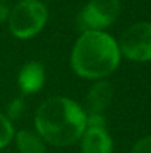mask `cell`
Segmentation results:
<instances>
[{"label": "cell", "instance_id": "5", "mask_svg": "<svg viewBox=\"0 0 151 153\" xmlns=\"http://www.w3.org/2000/svg\"><path fill=\"white\" fill-rule=\"evenodd\" d=\"M120 53L136 62L151 61V22L142 21L130 25L120 37Z\"/></svg>", "mask_w": 151, "mask_h": 153}, {"label": "cell", "instance_id": "12", "mask_svg": "<svg viewBox=\"0 0 151 153\" xmlns=\"http://www.w3.org/2000/svg\"><path fill=\"white\" fill-rule=\"evenodd\" d=\"M130 153H151V135H147L139 141H136Z\"/></svg>", "mask_w": 151, "mask_h": 153}, {"label": "cell", "instance_id": "11", "mask_svg": "<svg viewBox=\"0 0 151 153\" xmlns=\"http://www.w3.org/2000/svg\"><path fill=\"white\" fill-rule=\"evenodd\" d=\"M22 111H24V101L21 98H15V100H12L9 102V105L6 108V117L9 120L18 119L22 114Z\"/></svg>", "mask_w": 151, "mask_h": 153}, {"label": "cell", "instance_id": "10", "mask_svg": "<svg viewBox=\"0 0 151 153\" xmlns=\"http://www.w3.org/2000/svg\"><path fill=\"white\" fill-rule=\"evenodd\" d=\"M13 125L12 122L6 117V114L0 113V149L6 147L10 140L13 138Z\"/></svg>", "mask_w": 151, "mask_h": 153}, {"label": "cell", "instance_id": "7", "mask_svg": "<svg viewBox=\"0 0 151 153\" xmlns=\"http://www.w3.org/2000/svg\"><path fill=\"white\" fill-rule=\"evenodd\" d=\"M45 80H46L45 67L37 61L27 62L18 74V85L24 94L39 92L43 88Z\"/></svg>", "mask_w": 151, "mask_h": 153}, {"label": "cell", "instance_id": "13", "mask_svg": "<svg viewBox=\"0 0 151 153\" xmlns=\"http://www.w3.org/2000/svg\"><path fill=\"white\" fill-rule=\"evenodd\" d=\"M9 4H7V0H0V22L6 21L7 16H9Z\"/></svg>", "mask_w": 151, "mask_h": 153}, {"label": "cell", "instance_id": "1", "mask_svg": "<svg viewBox=\"0 0 151 153\" xmlns=\"http://www.w3.org/2000/svg\"><path fill=\"white\" fill-rule=\"evenodd\" d=\"M36 131L52 146L65 147L79 141L88 126V114L67 97H50L36 111Z\"/></svg>", "mask_w": 151, "mask_h": 153}, {"label": "cell", "instance_id": "4", "mask_svg": "<svg viewBox=\"0 0 151 153\" xmlns=\"http://www.w3.org/2000/svg\"><path fill=\"white\" fill-rule=\"evenodd\" d=\"M119 0H89L77 16V27L85 31H104L120 15Z\"/></svg>", "mask_w": 151, "mask_h": 153}, {"label": "cell", "instance_id": "2", "mask_svg": "<svg viewBox=\"0 0 151 153\" xmlns=\"http://www.w3.org/2000/svg\"><path fill=\"white\" fill-rule=\"evenodd\" d=\"M119 43L105 31H85L71 52L74 73L85 79L110 76L120 64Z\"/></svg>", "mask_w": 151, "mask_h": 153}, {"label": "cell", "instance_id": "3", "mask_svg": "<svg viewBox=\"0 0 151 153\" xmlns=\"http://www.w3.org/2000/svg\"><path fill=\"white\" fill-rule=\"evenodd\" d=\"M48 7L40 0H21L7 16L9 30L18 39H31L46 25Z\"/></svg>", "mask_w": 151, "mask_h": 153}, {"label": "cell", "instance_id": "8", "mask_svg": "<svg viewBox=\"0 0 151 153\" xmlns=\"http://www.w3.org/2000/svg\"><path fill=\"white\" fill-rule=\"evenodd\" d=\"M111 98H113L111 83L105 80H99L98 83H95L89 89V94L86 97V104L91 114H102L104 110L110 105Z\"/></svg>", "mask_w": 151, "mask_h": 153}, {"label": "cell", "instance_id": "9", "mask_svg": "<svg viewBox=\"0 0 151 153\" xmlns=\"http://www.w3.org/2000/svg\"><path fill=\"white\" fill-rule=\"evenodd\" d=\"M15 141L19 153H46V141L37 132L30 129L16 132Z\"/></svg>", "mask_w": 151, "mask_h": 153}, {"label": "cell", "instance_id": "6", "mask_svg": "<svg viewBox=\"0 0 151 153\" xmlns=\"http://www.w3.org/2000/svg\"><path fill=\"white\" fill-rule=\"evenodd\" d=\"M80 153H113V140L105 128L86 126L82 135Z\"/></svg>", "mask_w": 151, "mask_h": 153}]
</instances>
